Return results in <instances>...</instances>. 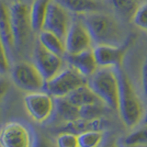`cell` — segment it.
<instances>
[{
    "label": "cell",
    "instance_id": "cell-23",
    "mask_svg": "<svg viewBox=\"0 0 147 147\" xmlns=\"http://www.w3.org/2000/svg\"><path fill=\"white\" fill-rule=\"evenodd\" d=\"M131 22L138 29L147 32V2L140 5Z\"/></svg>",
    "mask_w": 147,
    "mask_h": 147
},
{
    "label": "cell",
    "instance_id": "cell-29",
    "mask_svg": "<svg viewBox=\"0 0 147 147\" xmlns=\"http://www.w3.org/2000/svg\"><path fill=\"white\" fill-rule=\"evenodd\" d=\"M144 123L147 125V112H146V115H145V118H144Z\"/></svg>",
    "mask_w": 147,
    "mask_h": 147
},
{
    "label": "cell",
    "instance_id": "cell-6",
    "mask_svg": "<svg viewBox=\"0 0 147 147\" xmlns=\"http://www.w3.org/2000/svg\"><path fill=\"white\" fill-rule=\"evenodd\" d=\"M9 9L16 51H20L26 46L32 31L30 20V7L23 2L17 1L9 7Z\"/></svg>",
    "mask_w": 147,
    "mask_h": 147
},
{
    "label": "cell",
    "instance_id": "cell-16",
    "mask_svg": "<svg viewBox=\"0 0 147 147\" xmlns=\"http://www.w3.org/2000/svg\"><path fill=\"white\" fill-rule=\"evenodd\" d=\"M51 0H34L30 7V20L32 31L39 33L44 29V23Z\"/></svg>",
    "mask_w": 147,
    "mask_h": 147
},
{
    "label": "cell",
    "instance_id": "cell-15",
    "mask_svg": "<svg viewBox=\"0 0 147 147\" xmlns=\"http://www.w3.org/2000/svg\"><path fill=\"white\" fill-rule=\"evenodd\" d=\"M68 11L76 15L103 10V5L99 0H57Z\"/></svg>",
    "mask_w": 147,
    "mask_h": 147
},
{
    "label": "cell",
    "instance_id": "cell-4",
    "mask_svg": "<svg viewBox=\"0 0 147 147\" xmlns=\"http://www.w3.org/2000/svg\"><path fill=\"white\" fill-rule=\"evenodd\" d=\"M87 83V78L71 66L63 67L53 78L45 82L46 92L54 98H64Z\"/></svg>",
    "mask_w": 147,
    "mask_h": 147
},
{
    "label": "cell",
    "instance_id": "cell-25",
    "mask_svg": "<svg viewBox=\"0 0 147 147\" xmlns=\"http://www.w3.org/2000/svg\"><path fill=\"white\" fill-rule=\"evenodd\" d=\"M10 70V59L6 46L0 38V75L4 76Z\"/></svg>",
    "mask_w": 147,
    "mask_h": 147
},
{
    "label": "cell",
    "instance_id": "cell-20",
    "mask_svg": "<svg viewBox=\"0 0 147 147\" xmlns=\"http://www.w3.org/2000/svg\"><path fill=\"white\" fill-rule=\"evenodd\" d=\"M57 110L63 119L68 121H74L80 119L79 108L73 105L66 98H58L56 101Z\"/></svg>",
    "mask_w": 147,
    "mask_h": 147
},
{
    "label": "cell",
    "instance_id": "cell-27",
    "mask_svg": "<svg viewBox=\"0 0 147 147\" xmlns=\"http://www.w3.org/2000/svg\"><path fill=\"white\" fill-rule=\"evenodd\" d=\"M141 82L144 95L147 98V56L141 69Z\"/></svg>",
    "mask_w": 147,
    "mask_h": 147
},
{
    "label": "cell",
    "instance_id": "cell-3",
    "mask_svg": "<svg viewBox=\"0 0 147 147\" xmlns=\"http://www.w3.org/2000/svg\"><path fill=\"white\" fill-rule=\"evenodd\" d=\"M94 93L113 109H119V81L116 68H98L87 78Z\"/></svg>",
    "mask_w": 147,
    "mask_h": 147
},
{
    "label": "cell",
    "instance_id": "cell-19",
    "mask_svg": "<svg viewBox=\"0 0 147 147\" xmlns=\"http://www.w3.org/2000/svg\"><path fill=\"white\" fill-rule=\"evenodd\" d=\"M111 5L121 20L131 21L141 4L139 0H111Z\"/></svg>",
    "mask_w": 147,
    "mask_h": 147
},
{
    "label": "cell",
    "instance_id": "cell-8",
    "mask_svg": "<svg viewBox=\"0 0 147 147\" xmlns=\"http://www.w3.org/2000/svg\"><path fill=\"white\" fill-rule=\"evenodd\" d=\"M24 105L30 116L38 122L48 119L55 107L53 96L42 91L28 93L24 96Z\"/></svg>",
    "mask_w": 147,
    "mask_h": 147
},
{
    "label": "cell",
    "instance_id": "cell-11",
    "mask_svg": "<svg viewBox=\"0 0 147 147\" xmlns=\"http://www.w3.org/2000/svg\"><path fill=\"white\" fill-rule=\"evenodd\" d=\"M126 45L96 44L92 48L98 68H119L121 66Z\"/></svg>",
    "mask_w": 147,
    "mask_h": 147
},
{
    "label": "cell",
    "instance_id": "cell-14",
    "mask_svg": "<svg viewBox=\"0 0 147 147\" xmlns=\"http://www.w3.org/2000/svg\"><path fill=\"white\" fill-rule=\"evenodd\" d=\"M0 38L9 55L12 54L16 51V46L11 24L10 9L3 2H0Z\"/></svg>",
    "mask_w": 147,
    "mask_h": 147
},
{
    "label": "cell",
    "instance_id": "cell-21",
    "mask_svg": "<svg viewBox=\"0 0 147 147\" xmlns=\"http://www.w3.org/2000/svg\"><path fill=\"white\" fill-rule=\"evenodd\" d=\"M79 147H96L102 139V133L99 131H87L77 136Z\"/></svg>",
    "mask_w": 147,
    "mask_h": 147
},
{
    "label": "cell",
    "instance_id": "cell-18",
    "mask_svg": "<svg viewBox=\"0 0 147 147\" xmlns=\"http://www.w3.org/2000/svg\"><path fill=\"white\" fill-rule=\"evenodd\" d=\"M64 98H66L73 105L76 106L78 108L92 103L102 102V100L88 86L87 83L79 87H77L76 89L72 91L70 94L64 96Z\"/></svg>",
    "mask_w": 147,
    "mask_h": 147
},
{
    "label": "cell",
    "instance_id": "cell-28",
    "mask_svg": "<svg viewBox=\"0 0 147 147\" xmlns=\"http://www.w3.org/2000/svg\"><path fill=\"white\" fill-rule=\"evenodd\" d=\"M8 87H9L8 82L0 75V99H2L5 96V95L7 94Z\"/></svg>",
    "mask_w": 147,
    "mask_h": 147
},
{
    "label": "cell",
    "instance_id": "cell-24",
    "mask_svg": "<svg viewBox=\"0 0 147 147\" xmlns=\"http://www.w3.org/2000/svg\"><path fill=\"white\" fill-rule=\"evenodd\" d=\"M57 147H79L78 138L72 132H63L56 140Z\"/></svg>",
    "mask_w": 147,
    "mask_h": 147
},
{
    "label": "cell",
    "instance_id": "cell-22",
    "mask_svg": "<svg viewBox=\"0 0 147 147\" xmlns=\"http://www.w3.org/2000/svg\"><path fill=\"white\" fill-rule=\"evenodd\" d=\"M103 102L92 103L79 108L80 119L86 121H92V119H98L103 112Z\"/></svg>",
    "mask_w": 147,
    "mask_h": 147
},
{
    "label": "cell",
    "instance_id": "cell-1",
    "mask_svg": "<svg viewBox=\"0 0 147 147\" xmlns=\"http://www.w3.org/2000/svg\"><path fill=\"white\" fill-rule=\"evenodd\" d=\"M88 29L94 44H125V30L121 21L112 14L103 10L80 15Z\"/></svg>",
    "mask_w": 147,
    "mask_h": 147
},
{
    "label": "cell",
    "instance_id": "cell-10",
    "mask_svg": "<svg viewBox=\"0 0 147 147\" xmlns=\"http://www.w3.org/2000/svg\"><path fill=\"white\" fill-rule=\"evenodd\" d=\"M34 64L39 69L45 82L53 78L64 66V58L45 49L39 42L34 48Z\"/></svg>",
    "mask_w": 147,
    "mask_h": 147
},
{
    "label": "cell",
    "instance_id": "cell-13",
    "mask_svg": "<svg viewBox=\"0 0 147 147\" xmlns=\"http://www.w3.org/2000/svg\"><path fill=\"white\" fill-rule=\"evenodd\" d=\"M63 58L69 66L76 69L86 78L91 76L98 68L92 49L76 54L66 53Z\"/></svg>",
    "mask_w": 147,
    "mask_h": 147
},
{
    "label": "cell",
    "instance_id": "cell-9",
    "mask_svg": "<svg viewBox=\"0 0 147 147\" xmlns=\"http://www.w3.org/2000/svg\"><path fill=\"white\" fill-rule=\"evenodd\" d=\"M70 11L64 7L57 0H51L45 18L44 29L64 40L73 20Z\"/></svg>",
    "mask_w": 147,
    "mask_h": 147
},
{
    "label": "cell",
    "instance_id": "cell-5",
    "mask_svg": "<svg viewBox=\"0 0 147 147\" xmlns=\"http://www.w3.org/2000/svg\"><path fill=\"white\" fill-rule=\"evenodd\" d=\"M11 78L15 86L22 91H40L45 86V80L34 63L20 62L11 69Z\"/></svg>",
    "mask_w": 147,
    "mask_h": 147
},
{
    "label": "cell",
    "instance_id": "cell-26",
    "mask_svg": "<svg viewBox=\"0 0 147 147\" xmlns=\"http://www.w3.org/2000/svg\"><path fill=\"white\" fill-rule=\"evenodd\" d=\"M125 144L127 145L147 144V127L129 135L125 139Z\"/></svg>",
    "mask_w": 147,
    "mask_h": 147
},
{
    "label": "cell",
    "instance_id": "cell-2",
    "mask_svg": "<svg viewBox=\"0 0 147 147\" xmlns=\"http://www.w3.org/2000/svg\"><path fill=\"white\" fill-rule=\"evenodd\" d=\"M119 81V111L127 127H133L142 117V105L130 78L121 67L116 68Z\"/></svg>",
    "mask_w": 147,
    "mask_h": 147
},
{
    "label": "cell",
    "instance_id": "cell-17",
    "mask_svg": "<svg viewBox=\"0 0 147 147\" xmlns=\"http://www.w3.org/2000/svg\"><path fill=\"white\" fill-rule=\"evenodd\" d=\"M38 42L45 49L59 56L64 57V55L66 54L64 40L52 31L47 30L40 31L38 33Z\"/></svg>",
    "mask_w": 147,
    "mask_h": 147
},
{
    "label": "cell",
    "instance_id": "cell-7",
    "mask_svg": "<svg viewBox=\"0 0 147 147\" xmlns=\"http://www.w3.org/2000/svg\"><path fill=\"white\" fill-rule=\"evenodd\" d=\"M67 54H76L94 47L91 34L80 15L73 18L70 28L64 38Z\"/></svg>",
    "mask_w": 147,
    "mask_h": 147
},
{
    "label": "cell",
    "instance_id": "cell-30",
    "mask_svg": "<svg viewBox=\"0 0 147 147\" xmlns=\"http://www.w3.org/2000/svg\"><path fill=\"white\" fill-rule=\"evenodd\" d=\"M38 147H47V146H46L45 144H40Z\"/></svg>",
    "mask_w": 147,
    "mask_h": 147
},
{
    "label": "cell",
    "instance_id": "cell-12",
    "mask_svg": "<svg viewBox=\"0 0 147 147\" xmlns=\"http://www.w3.org/2000/svg\"><path fill=\"white\" fill-rule=\"evenodd\" d=\"M29 130L20 122H8L0 131L1 147H30Z\"/></svg>",
    "mask_w": 147,
    "mask_h": 147
},
{
    "label": "cell",
    "instance_id": "cell-31",
    "mask_svg": "<svg viewBox=\"0 0 147 147\" xmlns=\"http://www.w3.org/2000/svg\"><path fill=\"white\" fill-rule=\"evenodd\" d=\"M107 147H115V146H113V145H109V146H107Z\"/></svg>",
    "mask_w": 147,
    "mask_h": 147
}]
</instances>
